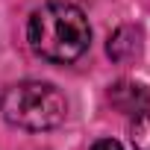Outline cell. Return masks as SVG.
<instances>
[{
  "mask_svg": "<svg viewBox=\"0 0 150 150\" xmlns=\"http://www.w3.org/2000/svg\"><path fill=\"white\" fill-rule=\"evenodd\" d=\"M27 38H30V47L41 59L68 65V62H77L88 50L91 27L80 6L65 3V0H53V3H44L41 9L33 12Z\"/></svg>",
  "mask_w": 150,
  "mask_h": 150,
  "instance_id": "cell-1",
  "label": "cell"
},
{
  "mask_svg": "<svg viewBox=\"0 0 150 150\" xmlns=\"http://www.w3.org/2000/svg\"><path fill=\"white\" fill-rule=\"evenodd\" d=\"M68 115V103L65 94L50 86V83H15L6 88L3 94V118L12 127L30 129V132H44L53 129L65 121Z\"/></svg>",
  "mask_w": 150,
  "mask_h": 150,
  "instance_id": "cell-2",
  "label": "cell"
},
{
  "mask_svg": "<svg viewBox=\"0 0 150 150\" xmlns=\"http://www.w3.org/2000/svg\"><path fill=\"white\" fill-rule=\"evenodd\" d=\"M109 100H112L121 112L132 115V112H138L141 106L150 103V88L135 86V83H118V86L109 91Z\"/></svg>",
  "mask_w": 150,
  "mask_h": 150,
  "instance_id": "cell-3",
  "label": "cell"
},
{
  "mask_svg": "<svg viewBox=\"0 0 150 150\" xmlns=\"http://www.w3.org/2000/svg\"><path fill=\"white\" fill-rule=\"evenodd\" d=\"M129 141L135 150H150V103L132 112L129 121Z\"/></svg>",
  "mask_w": 150,
  "mask_h": 150,
  "instance_id": "cell-4",
  "label": "cell"
},
{
  "mask_svg": "<svg viewBox=\"0 0 150 150\" xmlns=\"http://www.w3.org/2000/svg\"><path fill=\"white\" fill-rule=\"evenodd\" d=\"M127 35H129V27H124V30H118L112 38H109V56L112 59H124V47H127V53H138V38L135 41H127Z\"/></svg>",
  "mask_w": 150,
  "mask_h": 150,
  "instance_id": "cell-5",
  "label": "cell"
},
{
  "mask_svg": "<svg viewBox=\"0 0 150 150\" xmlns=\"http://www.w3.org/2000/svg\"><path fill=\"white\" fill-rule=\"evenodd\" d=\"M91 150H124V147H121L115 138H100V141H97Z\"/></svg>",
  "mask_w": 150,
  "mask_h": 150,
  "instance_id": "cell-6",
  "label": "cell"
}]
</instances>
